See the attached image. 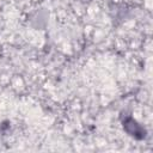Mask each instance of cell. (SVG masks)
<instances>
[{
	"mask_svg": "<svg viewBox=\"0 0 153 153\" xmlns=\"http://www.w3.org/2000/svg\"><path fill=\"white\" fill-rule=\"evenodd\" d=\"M123 127H124V128H127V127H130V128H131V129H128V130H127V131L129 133V135L137 137V134H140V136H141V137H143L141 127H140V126H139L134 120H131V118L126 120V121L123 122ZM137 139H139V137H137Z\"/></svg>",
	"mask_w": 153,
	"mask_h": 153,
	"instance_id": "1",
	"label": "cell"
}]
</instances>
